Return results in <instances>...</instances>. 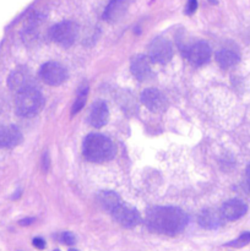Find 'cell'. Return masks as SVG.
Wrapping results in <instances>:
<instances>
[{
  "label": "cell",
  "instance_id": "1",
  "mask_svg": "<svg viewBox=\"0 0 250 251\" xmlns=\"http://www.w3.org/2000/svg\"><path fill=\"white\" fill-rule=\"evenodd\" d=\"M147 227L152 232L159 234L175 235L183 232L188 225V217L178 207L172 206H159L149 210L146 216Z\"/></svg>",
  "mask_w": 250,
  "mask_h": 251
},
{
  "label": "cell",
  "instance_id": "2",
  "mask_svg": "<svg viewBox=\"0 0 250 251\" xmlns=\"http://www.w3.org/2000/svg\"><path fill=\"white\" fill-rule=\"evenodd\" d=\"M83 154L90 162L103 163L115 156V146L104 135L90 134L83 141Z\"/></svg>",
  "mask_w": 250,
  "mask_h": 251
},
{
  "label": "cell",
  "instance_id": "3",
  "mask_svg": "<svg viewBox=\"0 0 250 251\" xmlns=\"http://www.w3.org/2000/svg\"><path fill=\"white\" fill-rule=\"evenodd\" d=\"M43 104V95L36 87H28L19 91L15 98L16 113L21 117H33L41 112Z\"/></svg>",
  "mask_w": 250,
  "mask_h": 251
},
{
  "label": "cell",
  "instance_id": "4",
  "mask_svg": "<svg viewBox=\"0 0 250 251\" xmlns=\"http://www.w3.org/2000/svg\"><path fill=\"white\" fill-rule=\"evenodd\" d=\"M49 36L56 44L70 47L77 37V26L71 21H63L51 27Z\"/></svg>",
  "mask_w": 250,
  "mask_h": 251
},
{
  "label": "cell",
  "instance_id": "5",
  "mask_svg": "<svg viewBox=\"0 0 250 251\" xmlns=\"http://www.w3.org/2000/svg\"><path fill=\"white\" fill-rule=\"evenodd\" d=\"M173 56V48L171 42L166 38H156L149 47V58L153 63L166 64Z\"/></svg>",
  "mask_w": 250,
  "mask_h": 251
},
{
  "label": "cell",
  "instance_id": "6",
  "mask_svg": "<svg viewBox=\"0 0 250 251\" xmlns=\"http://www.w3.org/2000/svg\"><path fill=\"white\" fill-rule=\"evenodd\" d=\"M39 76L48 85L59 86L66 80V70L61 64L49 61L42 66L39 70Z\"/></svg>",
  "mask_w": 250,
  "mask_h": 251
},
{
  "label": "cell",
  "instance_id": "7",
  "mask_svg": "<svg viewBox=\"0 0 250 251\" xmlns=\"http://www.w3.org/2000/svg\"><path fill=\"white\" fill-rule=\"evenodd\" d=\"M110 215L120 226L125 228H132L140 223V215L137 211L124 205L122 201L110 211Z\"/></svg>",
  "mask_w": 250,
  "mask_h": 251
},
{
  "label": "cell",
  "instance_id": "8",
  "mask_svg": "<svg viewBox=\"0 0 250 251\" xmlns=\"http://www.w3.org/2000/svg\"><path fill=\"white\" fill-rule=\"evenodd\" d=\"M183 54L188 59L189 63L195 66H200L210 60L211 48L205 42H196V43L186 47Z\"/></svg>",
  "mask_w": 250,
  "mask_h": 251
},
{
  "label": "cell",
  "instance_id": "9",
  "mask_svg": "<svg viewBox=\"0 0 250 251\" xmlns=\"http://www.w3.org/2000/svg\"><path fill=\"white\" fill-rule=\"evenodd\" d=\"M141 102L147 109L153 113L163 112L167 108V100L162 92L156 88H147L141 93Z\"/></svg>",
  "mask_w": 250,
  "mask_h": 251
},
{
  "label": "cell",
  "instance_id": "10",
  "mask_svg": "<svg viewBox=\"0 0 250 251\" xmlns=\"http://www.w3.org/2000/svg\"><path fill=\"white\" fill-rule=\"evenodd\" d=\"M248 207L242 200L238 199H233V200L227 201L223 203L222 208H221V213H222L223 218L227 221H237L240 217L247 213Z\"/></svg>",
  "mask_w": 250,
  "mask_h": 251
},
{
  "label": "cell",
  "instance_id": "11",
  "mask_svg": "<svg viewBox=\"0 0 250 251\" xmlns=\"http://www.w3.org/2000/svg\"><path fill=\"white\" fill-rule=\"evenodd\" d=\"M108 118H109V110L107 104L102 100H98L91 108L90 115H88V123L93 127H102L107 124Z\"/></svg>",
  "mask_w": 250,
  "mask_h": 251
},
{
  "label": "cell",
  "instance_id": "12",
  "mask_svg": "<svg viewBox=\"0 0 250 251\" xmlns=\"http://www.w3.org/2000/svg\"><path fill=\"white\" fill-rule=\"evenodd\" d=\"M7 85L11 90L16 91V92L25 90V88L33 87L31 75L25 69H17L14 73H11V75L9 76V80H7Z\"/></svg>",
  "mask_w": 250,
  "mask_h": 251
},
{
  "label": "cell",
  "instance_id": "13",
  "mask_svg": "<svg viewBox=\"0 0 250 251\" xmlns=\"http://www.w3.org/2000/svg\"><path fill=\"white\" fill-rule=\"evenodd\" d=\"M131 73L137 80L145 81L151 76V66H150L149 59L144 55L135 56L131 60Z\"/></svg>",
  "mask_w": 250,
  "mask_h": 251
},
{
  "label": "cell",
  "instance_id": "14",
  "mask_svg": "<svg viewBox=\"0 0 250 251\" xmlns=\"http://www.w3.org/2000/svg\"><path fill=\"white\" fill-rule=\"evenodd\" d=\"M223 220L225 218L221 211L218 212L216 210H205L199 216V225L206 229H216L222 226Z\"/></svg>",
  "mask_w": 250,
  "mask_h": 251
},
{
  "label": "cell",
  "instance_id": "15",
  "mask_svg": "<svg viewBox=\"0 0 250 251\" xmlns=\"http://www.w3.org/2000/svg\"><path fill=\"white\" fill-rule=\"evenodd\" d=\"M125 11H126V1L125 0H113L105 7L103 17L108 22H117L118 20L122 19Z\"/></svg>",
  "mask_w": 250,
  "mask_h": 251
},
{
  "label": "cell",
  "instance_id": "16",
  "mask_svg": "<svg viewBox=\"0 0 250 251\" xmlns=\"http://www.w3.org/2000/svg\"><path fill=\"white\" fill-rule=\"evenodd\" d=\"M2 140H4V147H15L22 141V135L16 126L7 125L2 126Z\"/></svg>",
  "mask_w": 250,
  "mask_h": 251
},
{
  "label": "cell",
  "instance_id": "17",
  "mask_svg": "<svg viewBox=\"0 0 250 251\" xmlns=\"http://www.w3.org/2000/svg\"><path fill=\"white\" fill-rule=\"evenodd\" d=\"M216 61L220 66L228 69L237 65L238 61H239V55L235 51L229 50V49H222L216 54Z\"/></svg>",
  "mask_w": 250,
  "mask_h": 251
},
{
  "label": "cell",
  "instance_id": "18",
  "mask_svg": "<svg viewBox=\"0 0 250 251\" xmlns=\"http://www.w3.org/2000/svg\"><path fill=\"white\" fill-rule=\"evenodd\" d=\"M98 200H100V203L103 206V208H105L109 212L122 201L114 191H102L98 195Z\"/></svg>",
  "mask_w": 250,
  "mask_h": 251
},
{
  "label": "cell",
  "instance_id": "19",
  "mask_svg": "<svg viewBox=\"0 0 250 251\" xmlns=\"http://www.w3.org/2000/svg\"><path fill=\"white\" fill-rule=\"evenodd\" d=\"M87 93H88V86L87 83H82L78 87L77 95H76V100L73 104V109H71V114L75 115L76 113L80 112L85 105L86 100H87Z\"/></svg>",
  "mask_w": 250,
  "mask_h": 251
},
{
  "label": "cell",
  "instance_id": "20",
  "mask_svg": "<svg viewBox=\"0 0 250 251\" xmlns=\"http://www.w3.org/2000/svg\"><path fill=\"white\" fill-rule=\"evenodd\" d=\"M250 243V232L243 233L240 237H238L235 240L227 243L225 247H232V248H243L245 245H248Z\"/></svg>",
  "mask_w": 250,
  "mask_h": 251
},
{
  "label": "cell",
  "instance_id": "21",
  "mask_svg": "<svg viewBox=\"0 0 250 251\" xmlns=\"http://www.w3.org/2000/svg\"><path fill=\"white\" fill-rule=\"evenodd\" d=\"M60 240H61V243H63V244L69 245V247H71V245H74L76 243L75 235H74L73 233H70V232L63 233V234L60 235Z\"/></svg>",
  "mask_w": 250,
  "mask_h": 251
},
{
  "label": "cell",
  "instance_id": "22",
  "mask_svg": "<svg viewBox=\"0 0 250 251\" xmlns=\"http://www.w3.org/2000/svg\"><path fill=\"white\" fill-rule=\"evenodd\" d=\"M196 9H198V1H196V0H189L188 4H186V7H185L186 14L188 15L194 14V12L196 11Z\"/></svg>",
  "mask_w": 250,
  "mask_h": 251
},
{
  "label": "cell",
  "instance_id": "23",
  "mask_svg": "<svg viewBox=\"0 0 250 251\" xmlns=\"http://www.w3.org/2000/svg\"><path fill=\"white\" fill-rule=\"evenodd\" d=\"M32 244H33L34 248H37V249H44L46 248V242H44L42 238H34L33 240H32Z\"/></svg>",
  "mask_w": 250,
  "mask_h": 251
},
{
  "label": "cell",
  "instance_id": "24",
  "mask_svg": "<svg viewBox=\"0 0 250 251\" xmlns=\"http://www.w3.org/2000/svg\"><path fill=\"white\" fill-rule=\"evenodd\" d=\"M34 222V218H25V220L20 221V226H29L31 223Z\"/></svg>",
  "mask_w": 250,
  "mask_h": 251
},
{
  "label": "cell",
  "instance_id": "25",
  "mask_svg": "<svg viewBox=\"0 0 250 251\" xmlns=\"http://www.w3.org/2000/svg\"><path fill=\"white\" fill-rule=\"evenodd\" d=\"M247 183H248V186H249V189H250V164L248 166V168H247Z\"/></svg>",
  "mask_w": 250,
  "mask_h": 251
},
{
  "label": "cell",
  "instance_id": "26",
  "mask_svg": "<svg viewBox=\"0 0 250 251\" xmlns=\"http://www.w3.org/2000/svg\"><path fill=\"white\" fill-rule=\"evenodd\" d=\"M0 147H4V141H2V126H0Z\"/></svg>",
  "mask_w": 250,
  "mask_h": 251
},
{
  "label": "cell",
  "instance_id": "27",
  "mask_svg": "<svg viewBox=\"0 0 250 251\" xmlns=\"http://www.w3.org/2000/svg\"><path fill=\"white\" fill-rule=\"evenodd\" d=\"M69 251H78V250H76V249H69Z\"/></svg>",
  "mask_w": 250,
  "mask_h": 251
},
{
  "label": "cell",
  "instance_id": "28",
  "mask_svg": "<svg viewBox=\"0 0 250 251\" xmlns=\"http://www.w3.org/2000/svg\"><path fill=\"white\" fill-rule=\"evenodd\" d=\"M54 251H60V250H54Z\"/></svg>",
  "mask_w": 250,
  "mask_h": 251
}]
</instances>
